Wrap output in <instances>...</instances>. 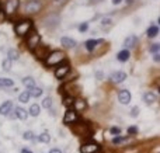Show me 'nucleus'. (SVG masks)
<instances>
[{"label":"nucleus","mask_w":160,"mask_h":153,"mask_svg":"<svg viewBox=\"0 0 160 153\" xmlns=\"http://www.w3.org/2000/svg\"><path fill=\"white\" fill-rule=\"evenodd\" d=\"M128 140H129V138L117 135V136H114V139H112V143H114V145H121V143H125V142H128Z\"/></svg>","instance_id":"obj_22"},{"label":"nucleus","mask_w":160,"mask_h":153,"mask_svg":"<svg viewBox=\"0 0 160 153\" xmlns=\"http://www.w3.org/2000/svg\"><path fill=\"white\" fill-rule=\"evenodd\" d=\"M157 32H159V27L157 25H150L149 28H147V37L149 38H153V37H156L157 35Z\"/></svg>","instance_id":"obj_21"},{"label":"nucleus","mask_w":160,"mask_h":153,"mask_svg":"<svg viewBox=\"0 0 160 153\" xmlns=\"http://www.w3.org/2000/svg\"><path fill=\"white\" fill-rule=\"evenodd\" d=\"M100 146L97 143H86L80 147V153H98Z\"/></svg>","instance_id":"obj_10"},{"label":"nucleus","mask_w":160,"mask_h":153,"mask_svg":"<svg viewBox=\"0 0 160 153\" xmlns=\"http://www.w3.org/2000/svg\"><path fill=\"white\" fill-rule=\"evenodd\" d=\"M136 40H138V38H136L135 35H131V37H128V38H127V40L124 41V47H125V49H131V48H134V45H135L136 44Z\"/></svg>","instance_id":"obj_16"},{"label":"nucleus","mask_w":160,"mask_h":153,"mask_svg":"<svg viewBox=\"0 0 160 153\" xmlns=\"http://www.w3.org/2000/svg\"><path fill=\"white\" fill-rule=\"evenodd\" d=\"M122 0H112V4H120Z\"/></svg>","instance_id":"obj_44"},{"label":"nucleus","mask_w":160,"mask_h":153,"mask_svg":"<svg viewBox=\"0 0 160 153\" xmlns=\"http://www.w3.org/2000/svg\"><path fill=\"white\" fill-rule=\"evenodd\" d=\"M153 61H154V62H160V56H159V54H154V56H153Z\"/></svg>","instance_id":"obj_39"},{"label":"nucleus","mask_w":160,"mask_h":153,"mask_svg":"<svg viewBox=\"0 0 160 153\" xmlns=\"http://www.w3.org/2000/svg\"><path fill=\"white\" fill-rule=\"evenodd\" d=\"M127 79V73L122 72V70H118V72H114L110 76V80H111V83H114V84H118V83H122V81Z\"/></svg>","instance_id":"obj_9"},{"label":"nucleus","mask_w":160,"mask_h":153,"mask_svg":"<svg viewBox=\"0 0 160 153\" xmlns=\"http://www.w3.org/2000/svg\"><path fill=\"white\" fill-rule=\"evenodd\" d=\"M125 1H127V3H128V4H131V3H132V1H134V0H125Z\"/></svg>","instance_id":"obj_45"},{"label":"nucleus","mask_w":160,"mask_h":153,"mask_svg":"<svg viewBox=\"0 0 160 153\" xmlns=\"http://www.w3.org/2000/svg\"><path fill=\"white\" fill-rule=\"evenodd\" d=\"M23 84H24L25 87H28V90H30L32 87H35V80L32 77H24L23 79Z\"/></svg>","instance_id":"obj_24"},{"label":"nucleus","mask_w":160,"mask_h":153,"mask_svg":"<svg viewBox=\"0 0 160 153\" xmlns=\"http://www.w3.org/2000/svg\"><path fill=\"white\" fill-rule=\"evenodd\" d=\"M129 51L128 49H122L121 52H118V55H117V59L120 61V62H125V61H128L129 59Z\"/></svg>","instance_id":"obj_19"},{"label":"nucleus","mask_w":160,"mask_h":153,"mask_svg":"<svg viewBox=\"0 0 160 153\" xmlns=\"http://www.w3.org/2000/svg\"><path fill=\"white\" fill-rule=\"evenodd\" d=\"M150 54H159V44H154L152 48H150Z\"/></svg>","instance_id":"obj_38"},{"label":"nucleus","mask_w":160,"mask_h":153,"mask_svg":"<svg viewBox=\"0 0 160 153\" xmlns=\"http://www.w3.org/2000/svg\"><path fill=\"white\" fill-rule=\"evenodd\" d=\"M31 98V96H30V93L28 91H23L20 96H18V100L21 101V103H28V100Z\"/></svg>","instance_id":"obj_28"},{"label":"nucleus","mask_w":160,"mask_h":153,"mask_svg":"<svg viewBox=\"0 0 160 153\" xmlns=\"http://www.w3.org/2000/svg\"><path fill=\"white\" fill-rule=\"evenodd\" d=\"M69 72H70V66L67 63H63V65H61V66H58L56 70H55L56 79H63V77L67 76V73Z\"/></svg>","instance_id":"obj_8"},{"label":"nucleus","mask_w":160,"mask_h":153,"mask_svg":"<svg viewBox=\"0 0 160 153\" xmlns=\"http://www.w3.org/2000/svg\"><path fill=\"white\" fill-rule=\"evenodd\" d=\"M49 153H62V150H59V149H52Z\"/></svg>","instance_id":"obj_41"},{"label":"nucleus","mask_w":160,"mask_h":153,"mask_svg":"<svg viewBox=\"0 0 160 153\" xmlns=\"http://www.w3.org/2000/svg\"><path fill=\"white\" fill-rule=\"evenodd\" d=\"M20 6V1L18 0H8L6 3V13L7 14H13L14 11H17V8Z\"/></svg>","instance_id":"obj_12"},{"label":"nucleus","mask_w":160,"mask_h":153,"mask_svg":"<svg viewBox=\"0 0 160 153\" xmlns=\"http://www.w3.org/2000/svg\"><path fill=\"white\" fill-rule=\"evenodd\" d=\"M21 153H32V152L30 150V149H23V150H21Z\"/></svg>","instance_id":"obj_43"},{"label":"nucleus","mask_w":160,"mask_h":153,"mask_svg":"<svg viewBox=\"0 0 160 153\" xmlns=\"http://www.w3.org/2000/svg\"><path fill=\"white\" fill-rule=\"evenodd\" d=\"M143 100L146 104H153L156 101V94H153V93H145Z\"/></svg>","instance_id":"obj_20"},{"label":"nucleus","mask_w":160,"mask_h":153,"mask_svg":"<svg viewBox=\"0 0 160 153\" xmlns=\"http://www.w3.org/2000/svg\"><path fill=\"white\" fill-rule=\"evenodd\" d=\"M98 44V41L96 40H88L87 42H86V48H87L88 52H93L94 49H96V45Z\"/></svg>","instance_id":"obj_27"},{"label":"nucleus","mask_w":160,"mask_h":153,"mask_svg":"<svg viewBox=\"0 0 160 153\" xmlns=\"http://www.w3.org/2000/svg\"><path fill=\"white\" fill-rule=\"evenodd\" d=\"M79 121V115L74 110H67L65 113V117H63V122L66 125H73L74 122Z\"/></svg>","instance_id":"obj_5"},{"label":"nucleus","mask_w":160,"mask_h":153,"mask_svg":"<svg viewBox=\"0 0 160 153\" xmlns=\"http://www.w3.org/2000/svg\"><path fill=\"white\" fill-rule=\"evenodd\" d=\"M51 105H52V98H51V97L44 98V101H42V107H44V108H51Z\"/></svg>","instance_id":"obj_31"},{"label":"nucleus","mask_w":160,"mask_h":153,"mask_svg":"<svg viewBox=\"0 0 160 153\" xmlns=\"http://www.w3.org/2000/svg\"><path fill=\"white\" fill-rule=\"evenodd\" d=\"M34 51V55L37 59H42V61H45L49 55V49L47 47H42V45H38L35 49H32Z\"/></svg>","instance_id":"obj_7"},{"label":"nucleus","mask_w":160,"mask_h":153,"mask_svg":"<svg viewBox=\"0 0 160 153\" xmlns=\"http://www.w3.org/2000/svg\"><path fill=\"white\" fill-rule=\"evenodd\" d=\"M14 115H16L18 120H27V117H28V113L25 111L24 108H21V107H17L16 108V111H14Z\"/></svg>","instance_id":"obj_17"},{"label":"nucleus","mask_w":160,"mask_h":153,"mask_svg":"<svg viewBox=\"0 0 160 153\" xmlns=\"http://www.w3.org/2000/svg\"><path fill=\"white\" fill-rule=\"evenodd\" d=\"M8 59H11V61H13V59H17V58H18V52H17V51H14V49H10V51H8Z\"/></svg>","instance_id":"obj_32"},{"label":"nucleus","mask_w":160,"mask_h":153,"mask_svg":"<svg viewBox=\"0 0 160 153\" xmlns=\"http://www.w3.org/2000/svg\"><path fill=\"white\" fill-rule=\"evenodd\" d=\"M61 44H62V47L66 49L76 47V41L73 40V38H69V37H62V38H61Z\"/></svg>","instance_id":"obj_13"},{"label":"nucleus","mask_w":160,"mask_h":153,"mask_svg":"<svg viewBox=\"0 0 160 153\" xmlns=\"http://www.w3.org/2000/svg\"><path fill=\"white\" fill-rule=\"evenodd\" d=\"M62 61H65V54L62 51H54V52H49L48 58L45 59V63L47 66H55V65L62 63Z\"/></svg>","instance_id":"obj_2"},{"label":"nucleus","mask_w":160,"mask_h":153,"mask_svg":"<svg viewBox=\"0 0 160 153\" xmlns=\"http://www.w3.org/2000/svg\"><path fill=\"white\" fill-rule=\"evenodd\" d=\"M87 30H88V24H87V23H83V24L79 25V31L80 32H86Z\"/></svg>","instance_id":"obj_36"},{"label":"nucleus","mask_w":160,"mask_h":153,"mask_svg":"<svg viewBox=\"0 0 160 153\" xmlns=\"http://www.w3.org/2000/svg\"><path fill=\"white\" fill-rule=\"evenodd\" d=\"M28 93H30V96H31V97L38 98V97L42 94V89H40V87H32V89L28 90Z\"/></svg>","instance_id":"obj_25"},{"label":"nucleus","mask_w":160,"mask_h":153,"mask_svg":"<svg viewBox=\"0 0 160 153\" xmlns=\"http://www.w3.org/2000/svg\"><path fill=\"white\" fill-rule=\"evenodd\" d=\"M74 111H83L84 108H86V101L83 100V98H77V100H74Z\"/></svg>","instance_id":"obj_18"},{"label":"nucleus","mask_w":160,"mask_h":153,"mask_svg":"<svg viewBox=\"0 0 160 153\" xmlns=\"http://www.w3.org/2000/svg\"><path fill=\"white\" fill-rule=\"evenodd\" d=\"M40 42H41L40 34L37 31H31V34H30L28 38H27V45H28V48L35 49L38 45H40Z\"/></svg>","instance_id":"obj_4"},{"label":"nucleus","mask_w":160,"mask_h":153,"mask_svg":"<svg viewBox=\"0 0 160 153\" xmlns=\"http://www.w3.org/2000/svg\"><path fill=\"white\" fill-rule=\"evenodd\" d=\"M138 111H139V110H138V107H135V108L132 110V115H134V117H136V114H138Z\"/></svg>","instance_id":"obj_40"},{"label":"nucleus","mask_w":160,"mask_h":153,"mask_svg":"<svg viewBox=\"0 0 160 153\" xmlns=\"http://www.w3.org/2000/svg\"><path fill=\"white\" fill-rule=\"evenodd\" d=\"M14 86V81L8 77H0V89H8V87H13Z\"/></svg>","instance_id":"obj_15"},{"label":"nucleus","mask_w":160,"mask_h":153,"mask_svg":"<svg viewBox=\"0 0 160 153\" xmlns=\"http://www.w3.org/2000/svg\"><path fill=\"white\" fill-rule=\"evenodd\" d=\"M23 138H24L25 140H32V139H34V134H32V131H27V132H24Z\"/></svg>","instance_id":"obj_33"},{"label":"nucleus","mask_w":160,"mask_h":153,"mask_svg":"<svg viewBox=\"0 0 160 153\" xmlns=\"http://www.w3.org/2000/svg\"><path fill=\"white\" fill-rule=\"evenodd\" d=\"M131 98H132V96H131L129 90H121L118 93V100H120L121 104H129Z\"/></svg>","instance_id":"obj_11"},{"label":"nucleus","mask_w":160,"mask_h":153,"mask_svg":"<svg viewBox=\"0 0 160 153\" xmlns=\"http://www.w3.org/2000/svg\"><path fill=\"white\" fill-rule=\"evenodd\" d=\"M72 132L74 135H77L80 138H88L91 135V129L88 128L87 124H84V122H74L72 125Z\"/></svg>","instance_id":"obj_1"},{"label":"nucleus","mask_w":160,"mask_h":153,"mask_svg":"<svg viewBox=\"0 0 160 153\" xmlns=\"http://www.w3.org/2000/svg\"><path fill=\"white\" fill-rule=\"evenodd\" d=\"M136 134H138V127H135V125L129 127L128 128V135H136Z\"/></svg>","instance_id":"obj_34"},{"label":"nucleus","mask_w":160,"mask_h":153,"mask_svg":"<svg viewBox=\"0 0 160 153\" xmlns=\"http://www.w3.org/2000/svg\"><path fill=\"white\" fill-rule=\"evenodd\" d=\"M11 62H13L11 59H8V58H6V59L3 61V63H1V67H3V69H4L6 72H8V70L11 69Z\"/></svg>","instance_id":"obj_30"},{"label":"nucleus","mask_w":160,"mask_h":153,"mask_svg":"<svg viewBox=\"0 0 160 153\" xmlns=\"http://www.w3.org/2000/svg\"><path fill=\"white\" fill-rule=\"evenodd\" d=\"M41 113V107L38 104H32L31 107H30V115H32V117H38Z\"/></svg>","instance_id":"obj_23"},{"label":"nucleus","mask_w":160,"mask_h":153,"mask_svg":"<svg viewBox=\"0 0 160 153\" xmlns=\"http://www.w3.org/2000/svg\"><path fill=\"white\" fill-rule=\"evenodd\" d=\"M11 108H13V103L11 101H6V103H3L0 105V114L1 115H7L11 111Z\"/></svg>","instance_id":"obj_14"},{"label":"nucleus","mask_w":160,"mask_h":153,"mask_svg":"<svg viewBox=\"0 0 160 153\" xmlns=\"http://www.w3.org/2000/svg\"><path fill=\"white\" fill-rule=\"evenodd\" d=\"M38 139H40V142H42V143H49L51 136H49L48 132H44V134H41L40 136H38Z\"/></svg>","instance_id":"obj_29"},{"label":"nucleus","mask_w":160,"mask_h":153,"mask_svg":"<svg viewBox=\"0 0 160 153\" xmlns=\"http://www.w3.org/2000/svg\"><path fill=\"white\" fill-rule=\"evenodd\" d=\"M63 105L65 107H72L73 103H74V98H73V96H67V94H65L63 97Z\"/></svg>","instance_id":"obj_26"},{"label":"nucleus","mask_w":160,"mask_h":153,"mask_svg":"<svg viewBox=\"0 0 160 153\" xmlns=\"http://www.w3.org/2000/svg\"><path fill=\"white\" fill-rule=\"evenodd\" d=\"M31 28H32L31 21H28V20H24V21L18 23V24L14 27V31H16L17 35H20V37H24V35H27L28 32L31 31Z\"/></svg>","instance_id":"obj_3"},{"label":"nucleus","mask_w":160,"mask_h":153,"mask_svg":"<svg viewBox=\"0 0 160 153\" xmlns=\"http://www.w3.org/2000/svg\"><path fill=\"white\" fill-rule=\"evenodd\" d=\"M110 132H111L114 136H117V135H120L121 134V128H118V127H112V128L110 129Z\"/></svg>","instance_id":"obj_35"},{"label":"nucleus","mask_w":160,"mask_h":153,"mask_svg":"<svg viewBox=\"0 0 160 153\" xmlns=\"http://www.w3.org/2000/svg\"><path fill=\"white\" fill-rule=\"evenodd\" d=\"M67 0H52V4L54 6H63Z\"/></svg>","instance_id":"obj_37"},{"label":"nucleus","mask_w":160,"mask_h":153,"mask_svg":"<svg viewBox=\"0 0 160 153\" xmlns=\"http://www.w3.org/2000/svg\"><path fill=\"white\" fill-rule=\"evenodd\" d=\"M108 23H111L110 18H104V20H103V24H108Z\"/></svg>","instance_id":"obj_42"},{"label":"nucleus","mask_w":160,"mask_h":153,"mask_svg":"<svg viewBox=\"0 0 160 153\" xmlns=\"http://www.w3.org/2000/svg\"><path fill=\"white\" fill-rule=\"evenodd\" d=\"M41 7H42L41 1H38V0H31V1L27 3L25 10H27V13H30V14H35V13H38L41 10Z\"/></svg>","instance_id":"obj_6"}]
</instances>
